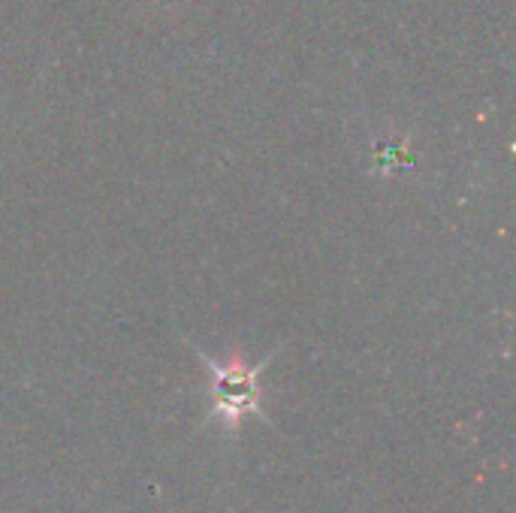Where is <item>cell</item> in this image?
Returning <instances> with one entry per match:
<instances>
[{
	"label": "cell",
	"mask_w": 516,
	"mask_h": 513,
	"mask_svg": "<svg viewBox=\"0 0 516 513\" xmlns=\"http://www.w3.org/2000/svg\"><path fill=\"white\" fill-rule=\"evenodd\" d=\"M215 372V408L224 420L239 423L242 414L257 411V369H248L242 363L233 366H218L209 363Z\"/></svg>",
	"instance_id": "cell-1"
}]
</instances>
